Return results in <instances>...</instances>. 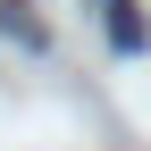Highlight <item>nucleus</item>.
<instances>
[{
  "label": "nucleus",
  "mask_w": 151,
  "mask_h": 151,
  "mask_svg": "<svg viewBox=\"0 0 151 151\" xmlns=\"http://www.w3.org/2000/svg\"><path fill=\"white\" fill-rule=\"evenodd\" d=\"M101 25H109V42L134 59V50H151V25H143V9L134 0H101Z\"/></svg>",
  "instance_id": "obj_1"
},
{
  "label": "nucleus",
  "mask_w": 151,
  "mask_h": 151,
  "mask_svg": "<svg viewBox=\"0 0 151 151\" xmlns=\"http://www.w3.org/2000/svg\"><path fill=\"white\" fill-rule=\"evenodd\" d=\"M0 34L25 42V50H50V25L34 17V0H0Z\"/></svg>",
  "instance_id": "obj_2"
}]
</instances>
